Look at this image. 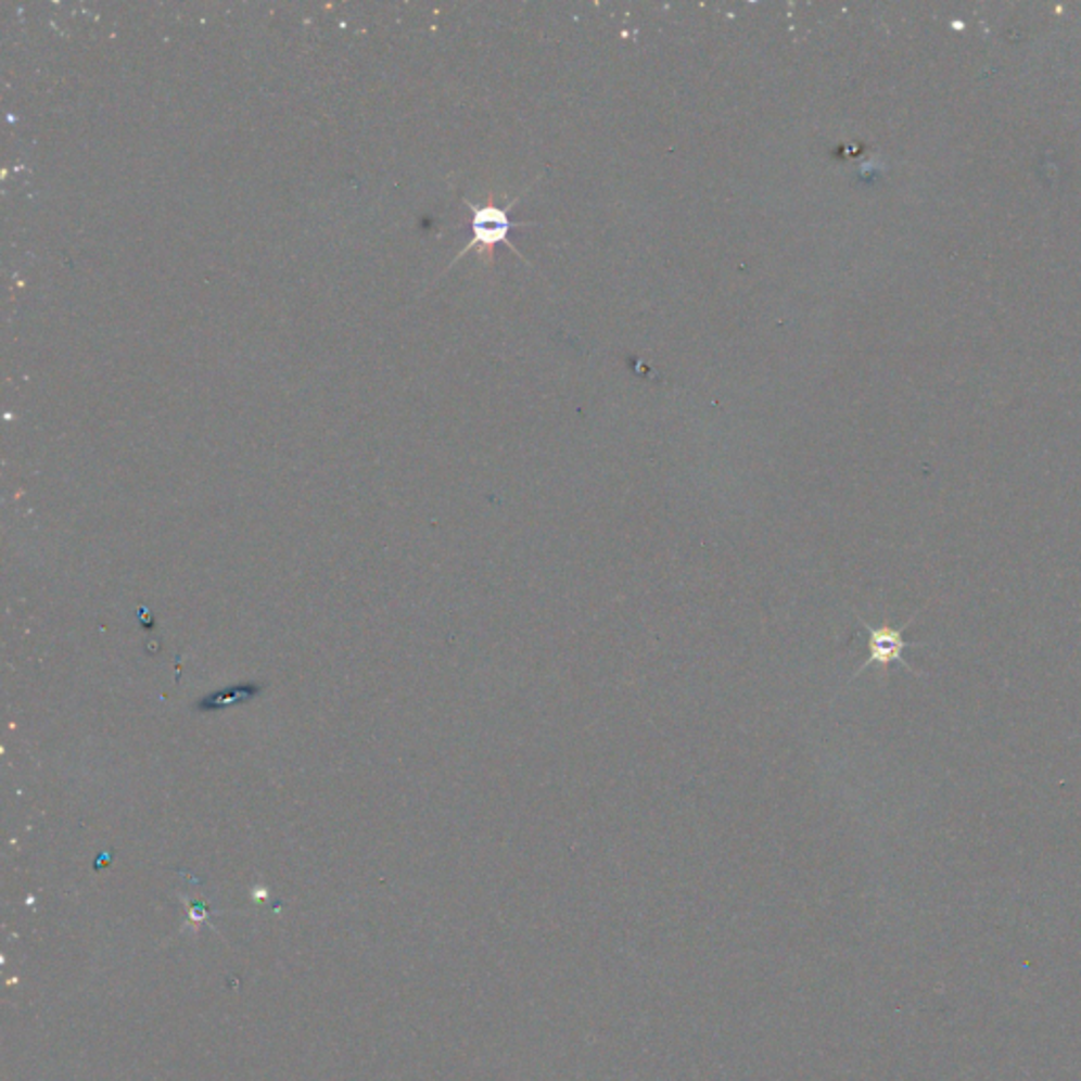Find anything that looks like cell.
I'll return each mask as SVG.
<instances>
[{
	"instance_id": "2",
	"label": "cell",
	"mask_w": 1081,
	"mask_h": 1081,
	"mask_svg": "<svg viewBox=\"0 0 1081 1081\" xmlns=\"http://www.w3.org/2000/svg\"><path fill=\"white\" fill-rule=\"evenodd\" d=\"M919 613H921V609H919L913 618L908 619L904 625H900V627H889V625L873 627L868 621L857 618L860 619V623H862V627L866 629V647H868V657H866V661H864V663H862V665L853 672V676H851V678L862 676V674H864L870 665H879L881 670H888L889 665H893V663H900L906 672H911V674H915V676H921V674H919V672H917V670H915V667H913V665L904 659V653H906L908 649H913V647H924V645H926V643H908V640H904V629H906V627L915 621V618H917Z\"/></svg>"
},
{
	"instance_id": "1",
	"label": "cell",
	"mask_w": 1081,
	"mask_h": 1081,
	"mask_svg": "<svg viewBox=\"0 0 1081 1081\" xmlns=\"http://www.w3.org/2000/svg\"><path fill=\"white\" fill-rule=\"evenodd\" d=\"M520 196L522 194H518L516 199H511V203L507 207H501V205H497L493 201L482 203V205H473V203L467 201V207L471 209V239H469V243L461 250V254L453 260V265L457 260H461L465 254H469L471 250H480V252H486L491 256L493 247L499 245V243L509 245V250L516 252V256L524 260V256L520 254V250L509 239V232L513 229V220L509 218V209L518 203Z\"/></svg>"
}]
</instances>
